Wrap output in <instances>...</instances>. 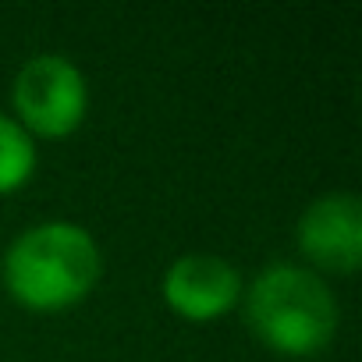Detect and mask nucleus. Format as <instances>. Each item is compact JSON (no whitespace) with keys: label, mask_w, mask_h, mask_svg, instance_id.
<instances>
[{"label":"nucleus","mask_w":362,"mask_h":362,"mask_svg":"<svg viewBox=\"0 0 362 362\" xmlns=\"http://www.w3.org/2000/svg\"><path fill=\"white\" fill-rule=\"evenodd\" d=\"M100 281V249L71 221L29 228L4 252V284L29 313H61L82 302Z\"/></svg>","instance_id":"nucleus-1"},{"label":"nucleus","mask_w":362,"mask_h":362,"mask_svg":"<svg viewBox=\"0 0 362 362\" xmlns=\"http://www.w3.org/2000/svg\"><path fill=\"white\" fill-rule=\"evenodd\" d=\"M245 320L267 348L298 358L330 344L337 330V302L316 274L277 263L249 284Z\"/></svg>","instance_id":"nucleus-2"},{"label":"nucleus","mask_w":362,"mask_h":362,"mask_svg":"<svg viewBox=\"0 0 362 362\" xmlns=\"http://www.w3.org/2000/svg\"><path fill=\"white\" fill-rule=\"evenodd\" d=\"M11 103H15L18 124L29 135L64 139L86 117L89 86H86V75L68 57L40 54L18 71Z\"/></svg>","instance_id":"nucleus-3"},{"label":"nucleus","mask_w":362,"mask_h":362,"mask_svg":"<svg viewBox=\"0 0 362 362\" xmlns=\"http://www.w3.org/2000/svg\"><path fill=\"white\" fill-rule=\"evenodd\" d=\"M298 249L323 270L351 274L362 263V203L351 192H330L298 217Z\"/></svg>","instance_id":"nucleus-4"},{"label":"nucleus","mask_w":362,"mask_h":362,"mask_svg":"<svg viewBox=\"0 0 362 362\" xmlns=\"http://www.w3.org/2000/svg\"><path fill=\"white\" fill-rule=\"evenodd\" d=\"M163 298L181 320L206 323L238 305L242 274L228 259L210 256V252L181 256L163 274Z\"/></svg>","instance_id":"nucleus-5"},{"label":"nucleus","mask_w":362,"mask_h":362,"mask_svg":"<svg viewBox=\"0 0 362 362\" xmlns=\"http://www.w3.org/2000/svg\"><path fill=\"white\" fill-rule=\"evenodd\" d=\"M36 170L33 135L8 114H0V196L22 189Z\"/></svg>","instance_id":"nucleus-6"}]
</instances>
